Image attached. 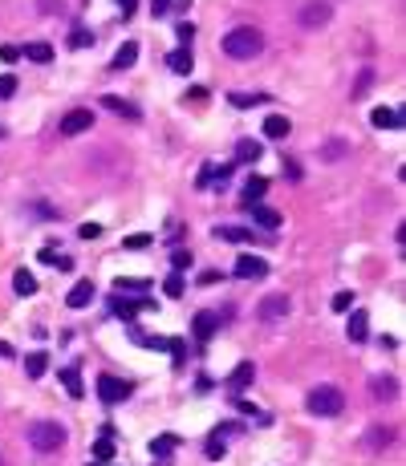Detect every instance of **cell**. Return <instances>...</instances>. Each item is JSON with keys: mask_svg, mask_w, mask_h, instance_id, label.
Wrapping results in <instances>:
<instances>
[{"mask_svg": "<svg viewBox=\"0 0 406 466\" xmlns=\"http://www.w3.org/2000/svg\"><path fill=\"white\" fill-rule=\"evenodd\" d=\"M224 53L232 61H252L260 49H264V37H260V29H252V25H240V29H232L224 33Z\"/></svg>", "mask_w": 406, "mask_h": 466, "instance_id": "1", "label": "cell"}, {"mask_svg": "<svg viewBox=\"0 0 406 466\" xmlns=\"http://www.w3.org/2000/svg\"><path fill=\"white\" fill-rule=\"evenodd\" d=\"M29 446L37 454H53L65 446V426L61 422H33L29 426Z\"/></svg>", "mask_w": 406, "mask_h": 466, "instance_id": "2", "label": "cell"}, {"mask_svg": "<svg viewBox=\"0 0 406 466\" xmlns=\"http://www.w3.org/2000/svg\"><path fill=\"white\" fill-rule=\"evenodd\" d=\"M341 410H346V393L337 385H317L309 393V414H317V418H337Z\"/></svg>", "mask_w": 406, "mask_h": 466, "instance_id": "3", "label": "cell"}, {"mask_svg": "<svg viewBox=\"0 0 406 466\" xmlns=\"http://www.w3.org/2000/svg\"><path fill=\"white\" fill-rule=\"evenodd\" d=\"M131 393H135V385L122 382V377H110V373L98 377V397H102L106 406H118V401H126Z\"/></svg>", "mask_w": 406, "mask_h": 466, "instance_id": "4", "label": "cell"}, {"mask_svg": "<svg viewBox=\"0 0 406 466\" xmlns=\"http://www.w3.org/2000/svg\"><path fill=\"white\" fill-rule=\"evenodd\" d=\"M329 16H333V8H329L325 0H309V4L297 12V25H301V29H321V25H329Z\"/></svg>", "mask_w": 406, "mask_h": 466, "instance_id": "5", "label": "cell"}, {"mask_svg": "<svg viewBox=\"0 0 406 466\" xmlns=\"http://www.w3.org/2000/svg\"><path fill=\"white\" fill-rule=\"evenodd\" d=\"M90 126H93V110H69V114L61 118V134H65V138L86 134Z\"/></svg>", "mask_w": 406, "mask_h": 466, "instance_id": "6", "label": "cell"}, {"mask_svg": "<svg viewBox=\"0 0 406 466\" xmlns=\"http://www.w3.org/2000/svg\"><path fill=\"white\" fill-rule=\"evenodd\" d=\"M216 329H220V316H216V312H207V308L195 312V321H191V337L195 340H212L216 337Z\"/></svg>", "mask_w": 406, "mask_h": 466, "instance_id": "7", "label": "cell"}, {"mask_svg": "<svg viewBox=\"0 0 406 466\" xmlns=\"http://www.w3.org/2000/svg\"><path fill=\"white\" fill-rule=\"evenodd\" d=\"M289 308H293V300L272 292V296L260 300V321H280V316H289Z\"/></svg>", "mask_w": 406, "mask_h": 466, "instance_id": "8", "label": "cell"}, {"mask_svg": "<svg viewBox=\"0 0 406 466\" xmlns=\"http://www.w3.org/2000/svg\"><path fill=\"white\" fill-rule=\"evenodd\" d=\"M236 276H244V280H260V276H269V264H264L260 255H240V259H236Z\"/></svg>", "mask_w": 406, "mask_h": 466, "instance_id": "9", "label": "cell"}, {"mask_svg": "<svg viewBox=\"0 0 406 466\" xmlns=\"http://www.w3.org/2000/svg\"><path fill=\"white\" fill-rule=\"evenodd\" d=\"M167 65L183 73V78H191V69H195V53H191V45H179V49H171L167 53Z\"/></svg>", "mask_w": 406, "mask_h": 466, "instance_id": "10", "label": "cell"}, {"mask_svg": "<svg viewBox=\"0 0 406 466\" xmlns=\"http://www.w3.org/2000/svg\"><path fill=\"white\" fill-rule=\"evenodd\" d=\"M346 337L354 340V345L370 340V312H365V308H354V312H350V329H346Z\"/></svg>", "mask_w": 406, "mask_h": 466, "instance_id": "11", "label": "cell"}, {"mask_svg": "<svg viewBox=\"0 0 406 466\" xmlns=\"http://www.w3.org/2000/svg\"><path fill=\"white\" fill-rule=\"evenodd\" d=\"M370 122L378 130H403V114H398L394 106H378V110L370 114Z\"/></svg>", "mask_w": 406, "mask_h": 466, "instance_id": "12", "label": "cell"}, {"mask_svg": "<svg viewBox=\"0 0 406 466\" xmlns=\"http://www.w3.org/2000/svg\"><path fill=\"white\" fill-rule=\"evenodd\" d=\"M252 377H256V365H252V361H240V365L232 369V377H227L232 393H244V389L252 385Z\"/></svg>", "mask_w": 406, "mask_h": 466, "instance_id": "13", "label": "cell"}, {"mask_svg": "<svg viewBox=\"0 0 406 466\" xmlns=\"http://www.w3.org/2000/svg\"><path fill=\"white\" fill-rule=\"evenodd\" d=\"M90 300H93V280H78V284L69 288L65 304H69V308H90Z\"/></svg>", "mask_w": 406, "mask_h": 466, "instance_id": "14", "label": "cell"}, {"mask_svg": "<svg viewBox=\"0 0 406 466\" xmlns=\"http://www.w3.org/2000/svg\"><path fill=\"white\" fill-rule=\"evenodd\" d=\"M138 308H142V304H138V300H126L122 292H114V296H110V312H114L118 321H135Z\"/></svg>", "mask_w": 406, "mask_h": 466, "instance_id": "15", "label": "cell"}, {"mask_svg": "<svg viewBox=\"0 0 406 466\" xmlns=\"http://www.w3.org/2000/svg\"><path fill=\"white\" fill-rule=\"evenodd\" d=\"M102 106H106V110H114L118 118H131V122H138V106H131L126 97H114V93H106V97H102Z\"/></svg>", "mask_w": 406, "mask_h": 466, "instance_id": "16", "label": "cell"}, {"mask_svg": "<svg viewBox=\"0 0 406 466\" xmlns=\"http://www.w3.org/2000/svg\"><path fill=\"white\" fill-rule=\"evenodd\" d=\"M12 292H16V296H33V292H37V276H33L29 268L12 272Z\"/></svg>", "mask_w": 406, "mask_h": 466, "instance_id": "17", "label": "cell"}, {"mask_svg": "<svg viewBox=\"0 0 406 466\" xmlns=\"http://www.w3.org/2000/svg\"><path fill=\"white\" fill-rule=\"evenodd\" d=\"M248 211H252V219H256L264 231H276V227H280V211H272V207H264V203H252Z\"/></svg>", "mask_w": 406, "mask_h": 466, "instance_id": "18", "label": "cell"}, {"mask_svg": "<svg viewBox=\"0 0 406 466\" xmlns=\"http://www.w3.org/2000/svg\"><path fill=\"white\" fill-rule=\"evenodd\" d=\"M21 57H29V61H37V65H49V61H53V45H49V41H33V45L21 49Z\"/></svg>", "mask_w": 406, "mask_h": 466, "instance_id": "19", "label": "cell"}, {"mask_svg": "<svg viewBox=\"0 0 406 466\" xmlns=\"http://www.w3.org/2000/svg\"><path fill=\"white\" fill-rule=\"evenodd\" d=\"M260 154H264V146H260V142H252V138L236 142V163H260Z\"/></svg>", "mask_w": 406, "mask_h": 466, "instance_id": "20", "label": "cell"}, {"mask_svg": "<svg viewBox=\"0 0 406 466\" xmlns=\"http://www.w3.org/2000/svg\"><path fill=\"white\" fill-rule=\"evenodd\" d=\"M289 130H293V122L284 114H269L264 118V138H289Z\"/></svg>", "mask_w": 406, "mask_h": 466, "instance_id": "21", "label": "cell"}, {"mask_svg": "<svg viewBox=\"0 0 406 466\" xmlns=\"http://www.w3.org/2000/svg\"><path fill=\"white\" fill-rule=\"evenodd\" d=\"M370 393H374V401H390V397L398 393V382H394V377H374V382H370Z\"/></svg>", "mask_w": 406, "mask_h": 466, "instance_id": "22", "label": "cell"}, {"mask_svg": "<svg viewBox=\"0 0 406 466\" xmlns=\"http://www.w3.org/2000/svg\"><path fill=\"white\" fill-rule=\"evenodd\" d=\"M110 434H114V430L106 426V430H102V438L93 442V458H98V463H110V458H114V438H110Z\"/></svg>", "mask_w": 406, "mask_h": 466, "instance_id": "23", "label": "cell"}, {"mask_svg": "<svg viewBox=\"0 0 406 466\" xmlns=\"http://www.w3.org/2000/svg\"><path fill=\"white\" fill-rule=\"evenodd\" d=\"M135 61H138V45H135V41H126V45H122V49H118V53H114V61H110V69H131Z\"/></svg>", "mask_w": 406, "mask_h": 466, "instance_id": "24", "label": "cell"}, {"mask_svg": "<svg viewBox=\"0 0 406 466\" xmlns=\"http://www.w3.org/2000/svg\"><path fill=\"white\" fill-rule=\"evenodd\" d=\"M45 369H49V353H41V349H37V353H29V361H25V373H29V377L37 382V377H41Z\"/></svg>", "mask_w": 406, "mask_h": 466, "instance_id": "25", "label": "cell"}, {"mask_svg": "<svg viewBox=\"0 0 406 466\" xmlns=\"http://www.w3.org/2000/svg\"><path fill=\"white\" fill-rule=\"evenodd\" d=\"M175 446H179V438H175V434H163V438H155V442H150V454H155V458H171V450H175Z\"/></svg>", "mask_w": 406, "mask_h": 466, "instance_id": "26", "label": "cell"}, {"mask_svg": "<svg viewBox=\"0 0 406 466\" xmlns=\"http://www.w3.org/2000/svg\"><path fill=\"white\" fill-rule=\"evenodd\" d=\"M61 385H65V393L69 397H82L86 389H82V373L78 369H61Z\"/></svg>", "mask_w": 406, "mask_h": 466, "instance_id": "27", "label": "cell"}, {"mask_svg": "<svg viewBox=\"0 0 406 466\" xmlns=\"http://www.w3.org/2000/svg\"><path fill=\"white\" fill-rule=\"evenodd\" d=\"M216 240H227V244H248V240H252V231H244V227H216Z\"/></svg>", "mask_w": 406, "mask_h": 466, "instance_id": "28", "label": "cell"}, {"mask_svg": "<svg viewBox=\"0 0 406 466\" xmlns=\"http://www.w3.org/2000/svg\"><path fill=\"white\" fill-rule=\"evenodd\" d=\"M224 450H227V438H220V434L212 430L207 442H203V454H207V458H224Z\"/></svg>", "mask_w": 406, "mask_h": 466, "instance_id": "29", "label": "cell"}, {"mask_svg": "<svg viewBox=\"0 0 406 466\" xmlns=\"http://www.w3.org/2000/svg\"><path fill=\"white\" fill-rule=\"evenodd\" d=\"M163 292H167V296H171V300H179L183 292H187V280H183V272H171V276H167V284H163Z\"/></svg>", "mask_w": 406, "mask_h": 466, "instance_id": "30", "label": "cell"}, {"mask_svg": "<svg viewBox=\"0 0 406 466\" xmlns=\"http://www.w3.org/2000/svg\"><path fill=\"white\" fill-rule=\"evenodd\" d=\"M227 102H232V106H240V110H244V106H264V102H269V93H232V97H227Z\"/></svg>", "mask_w": 406, "mask_h": 466, "instance_id": "31", "label": "cell"}, {"mask_svg": "<svg viewBox=\"0 0 406 466\" xmlns=\"http://www.w3.org/2000/svg\"><path fill=\"white\" fill-rule=\"evenodd\" d=\"M69 45H74V49H90V45H93V29H86V25H78V29L69 33Z\"/></svg>", "mask_w": 406, "mask_h": 466, "instance_id": "32", "label": "cell"}, {"mask_svg": "<svg viewBox=\"0 0 406 466\" xmlns=\"http://www.w3.org/2000/svg\"><path fill=\"white\" fill-rule=\"evenodd\" d=\"M346 150H350V146H346L341 138H333V142L321 150V159H325V163H337V159H346Z\"/></svg>", "mask_w": 406, "mask_h": 466, "instance_id": "33", "label": "cell"}, {"mask_svg": "<svg viewBox=\"0 0 406 466\" xmlns=\"http://www.w3.org/2000/svg\"><path fill=\"white\" fill-rule=\"evenodd\" d=\"M264 191H269V183H264V178H252V183L244 187V199H248V203H260Z\"/></svg>", "mask_w": 406, "mask_h": 466, "instance_id": "34", "label": "cell"}, {"mask_svg": "<svg viewBox=\"0 0 406 466\" xmlns=\"http://www.w3.org/2000/svg\"><path fill=\"white\" fill-rule=\"evenodd\" d=\"M167 353H171V361H175V369H179L183 357H187V340H183V337H171V340H167Z\"/></svg>", "mask_w": 406, "mask_h": 466, "instance_id": "35", "label": "cell"}, {"mask_svg": "<svg viewBox=\"0 0 406 466\" xmlns=\"http://www.w3.org/2000/svg\"><path fill=\"white\" fill-rule=\"evenodd\" d=\"M365 442H370V446H390V442H394V430H382V426H374Z\"/></svg>", "mask_w": 406, "mask_h": 466, "instance_id": "36", "label": "cell"}, {"mask_svg": "<svg viewBox=\"0 0 406 466\" xmlns=\"http://www.w3.org/2000/svg\"><path fill=\"white\" fill-rule=\"evenodd\" d=\"M146 288H150L146 280H126V276H122V280H114V292H146Z\"/></svg>", "mask_w": 406, "mask_h": 466, "instance_id": "37", "label": "cell"}, {"mask_svg": "<svg viewBox=\"0 0 406 466\" xmlns=\"http://www.w3.org/2000/svg\"><path fill=\"white\" fill-rule=\"evenodd\" d=\"M374 89V69H361L358 73V85H354V97H365Z\"/></svg>", "mask_w": 406, "mask_h": 466, "instance_id": "38", "label": "cell"}, {"mask_svg": "<svg viewBox=\"0 0 406 466\" xmlns=\"http://www.w3.org/2000/svg\"><path fill=\"white\" fill-rule=\"evenodd\" d=\"M138 345H142V349H159V353H163V349H167V340L171 337H155V333H138Z\"/></svg>", "mask_w": 406, "mask_h": 466, "instance_id": "39", "label": "cell"}, {"mask_svg": "<svg viewBox=\"0 0 406 466\" xmlns=\"http://www.w3.org/2000/svg\"><path fill=\"white\" fill-rule=\"evenodd\" d=\"M354 304H358V300H354V292H337L329 308H333V312H354Z\"/></svg>", "mask_w": 406, "mask_h": 466, "instance_id": "40", "label": "cell"}, {"mask_svg": "<svg viewBox=\"0 0 406 466\" xmlns=\"http://www.w3.org/2000/svg\"><path fill=\"white\" fill-rule=\"evenodd\" d=\"M150 240H155V235H146V231H138V235H126L122 244H126L131 252H142V248H150Z\"/></svg>", "mask_w": 406, "mask_h": 466, "instance_id": "41", "label": "cell"}, {"mask_svg": "<svg viewBox=\"0 0 406 466\" xmlns=\"http://www.w3.org/2000/svg\"><path fill=\"white\" fill-rule=\"evenodd\" d=\"M37 12H45V16H53V12H65V0H37Z\"/></svg>", "mask_w": 406, "mask_h": 466, "instance_id": "42", "label": "cell"}, {"mask_svg": "<svg viewBox=\"0 0 406 466\" xmlns=\"http://www.w3.org/2000/svg\"><path fill=\"white\" fill-rule=\"evenodd\" d=\"M171 268H175V272H183V268H191V252H187V248H179V252H171Z\"/></svg>", "mask_w": 406, "mask_h": 466, "instance_id": "43", "label": "cell"}, {"mask_svg": "<svg viewBox=\"0 0 406 466\" xmlns=\"http://www.w3.org/2000/svg\"><path fill=\"white\" fill-rule=\"evenodd\" d=\"M175 37H179V41H195V25H191V21H179V25H175Z\"/></svg>", "mask_w": 406, "mask_h": 466, "instance_id": "44", "label": "cell"}, {"mask_svg": "<svg viewBox=\"0 0 406 466\" xmlns=\"http://www.w3.org/2000/svg\"><path fill=\"white\" fill-rule=\"evenodd\" d=\"M78 235H82V240H98V235H102V223H82Z\"/></svg>", "mask_w": 406, "mask_h": 466, "instance_id": "45", "label": "cell"}, {"mask_svg": "<svg viewBox=\"0 0 406 466\" xmlns=\"http://www.w3.org/2000/svg\"><path fill=\"white\" fill-rule=\"evenodd\" d=\"M12 93H16V78L4 73V78H0V97H12Z\"/></svg>", "mask_w": 406, "mask_h": 466, "instance_id": "46", "label": "cell"}, {"mask_svg": "<svg viewBox=\"0 0 406 466\" xmlns=\"http://www.w3.org/2000/svg\"><path fill=\"white\" fill-rule=\"evenodd\" d=\"M16 57H21V49H16V45H4V49H0V61H8V65H12Z\"/></svg>", "mask_w": 406, "mask_h": 466, "instance_id": "47", "label": "cell"}, {"mask_svg": "<svg viewBox=\"0 0 406 466\" xmlns=\"http://www.w3.org/2000/svg\"><path fill=\"white\" fill-rule=\"evenodd\" d=\"M240 430H244L240 422H224V426H216V434H220V438H227V434H240Z\"/></svg>", "mask_w": 406, "mask_h": 466, "instance_id": "48", "label": "cell"}, {"mask_svg": "<svg viewBox=\"0 0 406 466\" xmlns=\"http://www.w3.org/2000/svg\"><path fill=\"white\" fill-rule=\"evenodd\" d=\"M150 12H155V16H163V12H171V0H150Z\"/></svg>", "mask_w": 406, "mask_h": 466, "instance_id": "49", "label": "cell"}, {"mask_svg": "<svg viewBox=\"0 0 406 466\" xmlns=\"http://www.w3.org/2000/svg\"><path fill=\"white\" fill-rule=\"evenodd\" d=\"M236 406H240V410H244V414H256V418H264V414H260V410H256V406H252V401H244V397H236Z\"/></svg>", "mask_w": 406, "mask_h": 466, "instance_id": "50", "label": "cell"}, {"mask_svg": "<svg viewBox=\"0 0 406 466\" xmlns=\"http://www.w3.org/2000/svg\"><path fill=\"white\" fill-rule=\"evenodd\" d=\"M118 4H122V12L131 16V12H135V4H138V0H118Z\"/></svg>", "mask_w": 406, "mask_h": 466, "instance_id": "51", "label": "cell"}, {"mask_svg": "<svg viewBox=\"0 0 406 466\" xmlns=\"http://www.w3.org/2000/svg\"><path fill=\"white\" fill-rule=\"evenodd\" d=\"M0 357H12V345H4V340H0Z\"/></svg>", "mask_w": 406, "mask_h": 466, "instance_id": "52", "label": "cell"}, {"mask_svg": "<svg viewBox=\"0 0 406 466\" xmlns=\"http://www.w3.org/2000/svg\"><path fill=\"white\" fill-rule=\"evenodd\" d=\"M0 138H4V126H0Z\"/></svg>", "mask_w": 406, "mask_h": 466, "instance_id": "53", "label": "cell"}, {"mask_svg": "<svg viewBox=\"0 0 406 466\" xmlns=\"http://www.w3.org/2000/svg\"><path fill=\"white\" fill-rule=\"evenodd\" d=\"M90 466H102V463H90Z\"/></svg>", "mask_w": 406, "mask_h": 466, "instance_id": "54", "label": "cell"}]
</instances>
